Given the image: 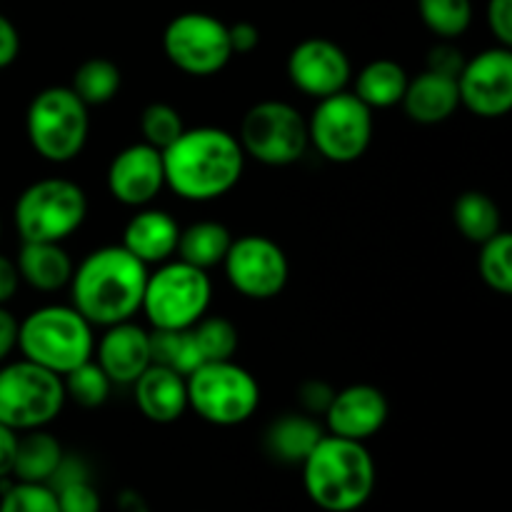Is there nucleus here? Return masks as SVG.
<instances>
[{"mask_svg": "<svg viewBox=\"0 0 512 512\" xmlns=\"http://www.w3.org/2000/svg\"><path fill=\"white\" fill-rule=\"evenodd\" d=\"M148 265L130 255L123 245H105L85 255L73 268L70 298L73 308L98 328L133 320L143 305Z\"/></svg>", "mask_w": 512, "mask_h": 512, "instance_id": "2", "label": "nucleus"}, {"mask_svg": "<svg viewBox=\"0 0 512 512\" xmlns=\"http://www.w3.org/2000/svg\"><path fill=\"white\" fill-rule=\"evenodd\" d=\"M20 283L40 293H58L73 278V260L63 243H23L15 258Z\"/></svg>", "mask_w": 512, "mask_h": 512, "instance_id": "22", "label": "nucleus"}, {"mask_svg": "<svg viewBox=\"0 0 512 512\" xmlns=\"http://www.w3.org/2000/svg\"><path fill=\"white\" fill-rule=\"evenodd\" d=\"M88 215V195L68 178L28 185L15 203V230L23 243H63Z\"/></svg>", "mask_w": 512, "mask_h": 512, "instance_id": "7", "label": "nucleus"}, {"mask_svg": "<svg viewBox=\"0 0 512 512\" xmlns=\"http://www.w3.org/2000/svg\"><path fill=\"white\" fill-rule=\"evenodd\" d=\"M203 363H218V360H233L238 350V328L228 318L220 315H203L190 328Z\"/></svg>", "mask_w": 512, "mask_h": 512, "instance_id": "31", "label": "nucleus"}, {"mask_svg": "<svg viewBox=\"0 0 512 512\" xmlns=\"http://www.w3.org/2000/svg\"><path fill=\"white\" fill-rule=\"evenodd\" d=\"M213 303V280L185 260H165L148 275L143 293L145 320L153 330H188L208 315Z\"/></svg>", "mask_w": 512, "mask_h": 512, "instance_id": "6", "label": "nucleus"}, {"mask_svg": "<svg viewBox=\"0 0 512 512\" xmlns=\"http://www.w3.org/2000/svg\"><path fill=\"white\" fill-rule=\"evenodd\" d=\"M388 415L390 405L383 390H378L375 385L358 383L335 390L333 403L325 410L323 418L328 423L330 435L365 443L383 430Z\"/></svg>", "mask_w": 512, "mask_h": 512, "instance_id": "17", "label": "nucleus"}, {"mask_svg": "<svg viewBox=\"0 0 512 512\" xmlns=\"http://www.w3.org/2000/svg\"><path fill=\"white\" fill-rule=\"evenodd\" d=\"M333 395L335 390L330 388L328 383H323V380H305L298 390L300 405H303L305 413L313 415V418L315 415H325V410L333 403Z\"/></svg>", "mask_w": 512, "mask_h": 512, "instance_id": "38", "label": "nucleus"}, {"mask_svg": "<svg viewBox=\"0 0 512 512\" xmlns=\"http://www.w3.org/2000/svg\"><path fill=\"white\" fill-rule=\"evenodd\" d=\"M478 273L483 283L493 293L510 295L512 293V238L510 233L500 230L493 238L480 243L478 255Z\"/></svg>", "mask_w": 512, "mask_h": 512, "instance_id": "32", "label": "nucleus"}, {"mask_svg": "<svg viewBox=\"0 0 512 512\" xmlns=\"http://www.w3.org/2000/svg\"><path fill=\"white\" fill-rule=\"evenodd\" d=\"M308 138L330 163H355L373 143V110L353 90L328 95L308 118Z\"/></svg>", "mask_w": 512, "mask_h": 512, "instance_id": "11", "label": "nucleus"}, {"mask_svg": "<svg viewBox=\"0 0 512 512\" xmlns=\"http://www.w3.org/2000/svg\"><path fill=\"white\" fill-rule=\"evenodd\" d=\"M488 28L498 45H512V0H488Z\"/></svg>", "mask_w": 512, "mask_h": 512, "instance_id": "39", "label": "nucleus"}, {"mask_svg": "<svg viewBox=\"0 0 512 512\" xmlns=\"http://www.w3.org/2000/svg\"><path fill=\"white\" fill-rule=\"evenodd\" d=\"M375 460L365 443L323 435L303 460L308 498L325 512H355L375 490Z\"/></svg>", "mask_w": 512, "mask_h": 512, "instance_id": "3", "label": "nucleus"}, {"mask_svg": "<svg viewBox=\"0 0 512 512\" xmlns=\"http://www.w3.org/2000/svg\"><path fill=\"white\" fill-rule=\"evenodd\" d=\"M325 430L318 420L308 413H288L280 415L265 430V448L275 460L288 465H303L310 450L320 443Z\"/></svg>", "mask_w": 512, "mask_h": 512, "instance_id": "23", "label": "nucleus"}, {"mask_svg": "<svg viewBox=\"0 0 512 512\" xmlns=\"http://www.w3.org/2000/svg\"><path fill=\"white\" fill-rule=\"evenodd\" d=\"M185 123L178 110L168 103H150L140 115V133L143 143L165 150L183 135Z\"/></svg>", "mask_w": 512, "mask_h": 512, "instance_id": "34", "label": "nucleus"}, {"mask_svg": "<svg viewBox=\"0 0 512 512\" xmlns=\"http://www.w3.org/2000/svg\"><path fill=\"white\" fill-rule=\"evenodd\" d=\"M120 510L123 512H148V505H145V500L140 498L138 493H133V490H125V493L120 495Z\"/></svg>", "mask_w": 512, "mask_h": 512, "instance_id": "45", "label": "nucleus"}, {"mask_svg": "<svg viewBox=\"0 0 512 512\" xmlns=\"http://www.w3.org/2000/svg\"><path fill=\"white\" fill-rule=\"evenodd\" d=\"M230 243H233V233L223 223H218V220H198V223L180 230L175 253L180 255V260L195 265V268L210 270L223 265Z\"/></svg>", "mask_w": 512, "mask_h": 512, "instance_id": "26", "label": "nucleus"}, {"mask_svg": "<svg viewBox=\"0 0 512 512\" xmlns=\"http://www.w3.org/2000/svg\"><path fill=\"white\" fill-rule=\"evenodd\" d=\"M230 35V48H233V55H245L253 53L260 45V30L258 25H253L250 20H238V23L228 25Z\"/></svg>", "mask_w": 512, "mask_h": 512, "instance_id": "40", "label": "nucleus"}, {"mask_svg": "<svg viewBox=\"0 0 512 512\" xmlns=\"http://www.w3.org/2000/svg\"><path fill=\"white\" fill-rule=\"evenodd\" d=\"M20 288V275L15 268V260L0 255V305L10 303Z\"/></svg>", "mask_w": 512, "mask_h": 512, "instance_id": "43", "label": "nucleus"}, {"mask_svg": "<svg viewBox=\"0 0 512 512\" xmlns=\"http://www.w3.org/2000/svg\"><path fill=\"white\" fill-rule=\"evenodd\" d=\"M150 358L153 365L175 370L188 378L203 365L195 340L188 330H150Z\"/></svg>", "mask_w": 512, "mask_h": 512, "instance_id": "29", "label": "nucleus"}, {"mask_svg": "<svg viewBox=\"0 0 512 512\" xmlns=\"http://www.w3.org/2000/svg\"><path fill=\"white\" fill-rule=\"evenodd\" d=\"M400 105H403L405 115H408L413 123H445V120L453 118L460 108L458 83H455L453 78H445V75L433 73V70L425 68L423 73H418L415 78L408 80V88H405Z\"/></svg>", "mask_w": 512, "mask_h": 512, "instance_id": "21", "label": "nucleus"}, {"mask_svg": "<svg viewBox=\"0 0 512 512\" xmlns=\"http://www.w3.org/2000/svg\"><path fill=\"white\" fill-rule=\"evenodd\" d=\"M120 83H123V75L113 60L90 58L78 65L70 88L88 108H98V105L110 103L118 95Z\"/></svg>", "mask_w": 512, "mask_h": 512, "instance_id": "28", "label": "nucleus"}, {"mask_svg": "<svg viewBox=\"0 0 512 512\" xmlns=\"http://www.w3.org/2000/svg\"><path fill=\"white\" fill-rule=\"evenodd\" d=\"M223 268L228 283L248 300L278 298L290 280L288 255L265 235L233 238Z\"/></svg>", "mask_w": 512, "mask_h": 512, "instance_id": "13", "label": "nucleus"}, {"mask_svg": "<svg viewBox=\"0 0 512 512\" xmlns=\"http://www.w3.org/2000/svg\"><path fill=\"white\" fill-rule=\"evenodd\" d=\"M188 408L200 420L218 428H233L255 415L260 385L253 373L233 360L203 363L188 375Z\"/></svg>", "mask_w": 512, "mask_h": 512, "instance_id": "8", "label": "nucleus"}, {"mask_svg": "<svg viewBox=\"0 0 512 512\" xmlns=\"http://www.w3.org/2000/svg\"><path fill=\"white\" fill-rule=\"evenodd\" d=\"M180 225L173 215L158 208H140L123 230V248L143 265H160L178 250Z\"/></svg>", "mask_w": 512, "mask_h": 512, "instance_id": "19", "label": "nucleus"}, {"mask_svg": "<svg viewBox=\"0 0 512 512\" xmlns=\"http://www.w3.org/2000/svg\"><path fill=\"white\" fill-rule=\"evenodd\" d=\"M425 28L440 40H455L473 23V0H418Z\"/></svg>", "mask_w": 512, "mask_h": 512, "instance_id": "30", "label": "nucleus"}, {"mask_svg": "<svg viewBox=\"0 0 512 512\" xmlns=\"http://www.w3.org/2000/svg\"><path fill=\"white\" fill-rule=\"evenodd\" d=\"M63 445L58 438L40 430H28L18 435V448H15L13 473L18 483H48L63 460Z\"/></svg>", "mask_w": 512, "mask_h": 512, "instance_id": "24", "label": "nucleus"}, {"mask_svg": "<svg viewBox=\"0 0 512 512\" xmlns=\"http://www.w3.org/2000/svg\"><path fill=\"white\" fill-rule=\"evenodd\" d=\"M165 188L163 150L135 143L120 150L108 168V190L120 205L148 208Z\"/></svg>", "mask_w": 512, "mask_h": 512, "instance_id": "16", "label": "nucleus"}, {"mask_svg": "<svg viewBox=\"0 0 512 512\" xmlns=\"http://www.w3.org/2000/svg\"><path fill=\"white\" fill-rule=\"evenodd\" d=\"M20 53V35L18 28L10 23L5 15H0V70L15 63Z\"/></svg>", "mask_w": 512, "mask_h": 512, "instance_id": "41", "label": "nucleus"}, {"mask_svg": "<svg viewBox=\"0 0 512 512\" xmlns=\"http://www.w3.org/2000/svg\"><path fill=\"white\" fill-rule=\"evenodd\" d=\"M60 512H100V495L90 478L73 480L53 490Z\"/></svg>", "mask_w": 512, "mask_h": 512, "instance_id": "36", "label": "nucleus"}, {"mask_svg": "<svg viewBox=\"0 0 512 512\" xmlns=\"http://www.w3.org/2000/svg\"><path fill=\"white\" fill-rule=\"evenodd\" d=\"M288 78L300 93L315 100L348 90L353 65L348 53L328 38L300 40L288 55Z\"/></svg>", "mask_w": 512, "mask_h": 512, "instance_id": "15", "label": "nucleus"}, {"mask_svg": "<svg viewBox=\"0 0 512 512\" xmlns=\"http://www.w3.org/2000/svg\"><path fill=\"white\" fill-rule=\"evenodd\" d=\"M0 512H60L58 498L43 483H15L0 500Z\"/></svg>", "mask_w": 512, "mask_h": 512, "instance_id": "35", "label": "nucleus"}, {"mask_svg": "<svg viewBox=\"0 0 512 512\" xmlns=\"http://www.w3.org/2000/svg\"><path fill=\"white\" fill-rule=\"evenodd\" d=\"M95 363L103 368L113 385H133L153 365L150 358V330L143 325L125 323L105 328L103 338L95 343Z\"/></svg>", "mask_w": 512, "mask_h": 512, "instance_id": "18", "label": "nucleus"}, {"mask_svg": "<svg viewBox=\"0 0 512 512\" xmlns=\"http://www.w3.org/2000/svg\"><path fill=\"white\" fill-rule=\"evenodd\" d=\"M63 378L30 360L0 368V423L15 433L53 423L65 405Z\"/></svg>", "mask_w": 512, "mask_h": 512, "instance_id": "9", "label": "nucleus"}, {"mask_svg": "<svg viewBox=\"0 0 512 512\" xmlns=\"http://www.w3.org/2000/svg\"><path fill=\"white\" fill-rule=\"evenodd\" d=\"M163 53L180 73L208 78L233 60L228 25L210 13H183L163 30Z\"/></svg>", "mask_w": 512, "mask_h": 512, "instance_id": "12", "label": "nucleus"}, {"mask_svg": "<svg viewBox=\"0 0 512 512\" xmlns=\"http://www.w3.org/2000/svg\"><path fill=\"white\" fill-rule=\"evenodd\" d=\"M135 405L150 423H175L188 410V380L163 365H150L133 383Z\"/></svg>", "mask_w": 512, "mask_h": 512, "instance_id": "20", "label": "nucleus"}, {"mask_svg": "<svg viewBox=\"0 0 512 512\" xmlns=\"http://www.w3.org/2000/svg\"><path fill=\"white\" fill-rule=\"evenodd\" d=\"M460 105L478 118H503L512 108V50L495 45L465 60L458 75Z\"/></svg>", "mask_w": 512, "mask_h": 512, "instance_id": "14", "label": "nucleus"}, {"mask_svg": "<svg viewBox=\"0 0 512 512\" xmlns=\"http://www.w3.org/2000/svg\"><path fill=\"white\" fill-rule=\"evenodd\" d=\"M240 148L258 163L285 168L298 163L310 148L308 120L283 100L255 103L240 123Z\"/></svg>", "mask_w": 512, "mask_h": 512, "instance_id": "10", "label": "nucleus"}, {"mask_svg": "<svg viewBox=\"0 0 512 512\" xmlns=\"http://www.w3.org/2000/svg\"><path fill=\"white\" fill-rule=\"evenodd\" d=\"M248 155L233 133L213 125L183 130L163 150L165 188L190 203H210L240 183Z\"/></svg>", "mask_w": 512, "mask_h": 512, "instance_id": "1", "label": "nucleus"}, {"mask_svg": "<svg viewBox=\"0 0 512 512\" xmlns=\"http://www.w3.org/2000/svg\"><path fill=\"white\" fill-rule=\"evenodd\" d=\"M15 448H18V433L0 423V478H8L13 473Z\"/></svg>", "mask_w": 512, "mask_h": 512, "instance_id": "44", "label": "nucleus"}, {"mask_svg": "<svg viewBox=\"0 0 512 512\" xmlns=\"http://www.w3.org/2000/svg\"><path fill=\"white\" fill-rule=\"evenodd\" d=\"M18 345V320L5 305H0V363L8 358Z\"/></svg>", "mask_w": 512, "mask_h": 512, "instance_id": "42", "label": "nucleus"}, {"mask_svg": "<svg viewBox=\"0 0 512 512\" xmlns=\"http://www.w3.org/2000/svg\"><path fill=\"white\" fill-rule=\"evenodd\" d=\"M465 60H468V58L463 55V50L455 48L450 40H440L435 48H430L428 65H425V68L433 70V73L445 75V78L458 80L460 70L465 68Z\"/></svg>", "mask_w": 512, "mask_h": 512, "instance_id": "37", "label": "nucleus"}, {"mask_svg": "<svg viewBox=\"0 0 512 512\" xmlns=\"http://www.w3.org/2000/svg\"><path fill=\"white\" fill-rule=\"evenodd\" d=\"M15 348L25 360L63 378L93 358V325L73 305H45L20 320Z\"/></svg>", "mask_w": 512, "mask_h": 512, "instance_id": "4", "label": "nucleus"}, {"mask_svg": "<svg viewBox=\"0 0 512 512\" xmlns=\"http://www.w3.org/2000/svg\"><path fill=\"white\" fill-rule=\"evenodd\" d=\"M453 220L455 228L460 230L468 243H485L500 233V208L488 193L480 190H468V193L458 195L453 205Z\"/></svg>", "mask_w": 512, "mask_h": 512, "instance_id": "27", "label": "nucleus"}, {"mask_svg": "<svg viewBox=\"0 0 512 512\" xmlns=\"http://www.w3.org/2000/svg\"><path fill=\"white\" fill-rule=\"evenodd\" d=\"M410 75L405 68L395 60L380 58L365 65L358 75H355L353 93L368 105L370 110H385L400 105L405 88H408Z\"/></svg>", "mask_w": 512, "mask_h": 512, "instance_id": "25", "label": "nucleus"}, {"mask_svg": "<svg viewBox=\"0 0 512 512\" xmlns=\"http://www.w3.org/2000/svg\"><path fill=\"white\" fill-rule=\"evenodd\" d=\"M63 388L65 398H73L80 408H100L105 400L110 398V383L108 375L103 373L98 363L93 358L85 360L83 365H78L75 370H70L68 375H63Z\"/></svg>", "mask_w": 512, "mask_h": 512, "instance_id": "33", "label": "nucleus"}, {"mask_svg": "<svg viewBox=\"0 0 512 512\" xmlns=\"http://www.w3.org/2000/svg\"><path fill=\"white\" fill-rule=\"evenodd\" d=\"M25 133L40 158L55 165L70 163L88 143L90 108L70 85H50L30 100Z\"/></svg>", "mask_w": 512, "mask_h": 512, "instance_id": "5", "label": "nucleus"}]
</instances>
